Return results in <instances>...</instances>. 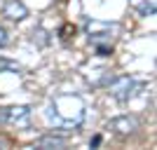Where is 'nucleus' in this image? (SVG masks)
<instances>
[{
    "label": "nucleus",
    "mask_w": 157,
    "mask_h": 150,
    "mask_svg": "<svg viewBox=\"0 0 157 150\" xmlns=\"http://www.w3.org/2000/svg\"><path fill=\"white\" fill-rule=\"evenodd\" d=\"M2 14L12 21H24L28 17V7L21 2V0H7L5 7H2Z\"/></svg>",
    "instance_id": "nucleus-4"
},
{
    "label": "nucleus",
    "mask_w": 157,
    "mask_h": 150,
    "mask_svg": "<svg viewBox=\"0 0 157 150\" xmlns=\"http://www.w3.org/2000/svg\"><path fill=\"white\" fill-rule=\"evenodd\" d=\"M31 115L28 106H5L0 108V122L2 124H17V122H26Z\"/></svg>",
    "instance_id": "nucleus-2"
},
{
    "label": "nucleus",
    "mask_w": 157,
    "mask_h": 150,
    "mask_svg": "<svg viewBox=\"0 0 157 150\" xmlns=\"http://www.w3.org/2000/svg\"><path fill=\"white\" fill-rule=\"evenodd\" d=\"M108 127L120 136H129V134H134L138 129V120L131 117V115H120V117H113Z\"/></svg>",
    "instance_id": "nucleus-3"
},
{
    "label": "nucleus",
    "mask_w": 157,
    "mask_h": 150,
    "mask_svg": "<svg viewBox=\"0 0 157 150\" xmlns=\"http://www.w3.org/2000/svg\"><path fill=\"white\" fill-rule=\"evenodd\" d=\"M96 49H98V54H101V56H108V54L113 52V47H105V45H98Z\"/></svg>",
    "instance_id": "nucleus-7"
},
{
    "label": "nucleus",
    "mask_w": 157,
    "mask_h": 150,
    "mask_svg": "<svg viewBox=\"0 0 157 150\" xmlns=\"http://www.w3.org/2000/svg\"><path fill=\"white\" fill-rule=\"evenodd\" d=\"M108 89H110V94L115 98L127 101L129 96L136 94V82H134V78H129V75H122V78H115V80H113Z\"/></svg>",
    "instance_id": "nucleus-1"
},
{
    "label": "nucleus",
    "mask_w": 157,
    "mask_h": 150,
    "mask_svg": "<svg viewBox=\"0 0 157 150\" xmlns=\"http://www.w3.org/2000/svg\"><path fill=\"white\" fill-rule=\"evenodd\" d=\"M68 143V136H61V134H45V136H40L33 148H42V150H49V148H66Z\"/></svg>",
    "instance_id": "nucleus-5"
},
{
    "label": "nucleus",
    "mask_w": 157,
    "mask_h": 150,
    "mask_svg": "<svg viewBox=\"0 0 157 150\" xmlns=\"http://www.w3.org/2000/svg\"><path fill=\"white\" fill-rule=\"evenodd\" d=\"M138 12L141 14H155V5H152V2H141V5H138Z\"/></svg>",
    "instance_id": "nucleus-6"
},
{
    "label": "nucleus",
    "mask_w": 157,
    "mask_h": 150,
    "mask_svg": "<svg viewBox=\"0 0 157 150\" xmlns=\"http://www.w3.org/2000/svg\"><path fill=\"white\" fill-rule=\"evenodd\" d=\"M5 45H7V31L0 26V47H5Z\"/></svg>",
    "instance_id": "nucleus-8"
}]
</instances>
